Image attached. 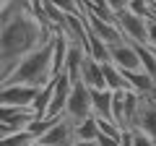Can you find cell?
<instances>
[{
    "label": "cell",
    "instance_id": "6da1fadb",
    "mask_svg": "<svg viewBox=\"0 0 156 146\" xmlns=\"http://www.w3.org/2000/svg\"><path fill=\"white\" fill-rule=\"evenodd\" d=\"M52 31L55 26L34 13L31 0H11L0 18V81H5L29 52L44 45Z\"/></svg>",
    "mask_w": 156,
    "mask_h": 146
},
{
    "label": "cell",
    "instance_id": "7a4b0ae2",
    "mask_svg": "<svg viewBox=\"0 0 156 146\" xmlns=\"http://www.w3.org/2000/svg\"><path fill=\"white\" fill-rule=\"evenodd\" d=\"M52 47H55V31H52V37L42 47H37L34 52H29V55L11 71V76H8L3 84H26V86H34V89L47 86L55 78V73H52Z\"/></svg>",
    "mask_w": 156,
    "mask_h": 146
},
{
    "label": "cell",
    "instance_id": "3957f363",
    "mask_svg": "<svg viewBox=\"0 0 156 146\" xmlns=\"http://www.w3.org/2000/svg\"><path fill=\"white\" fill-rule=\"evenodd\" d=\"M117 29L122 39L130 45H146V31H148V18L135 16L133 11H120L117 13Z\"/></svg>",
    "mask_w": 156,
    "mask_h": 146
},
{
    "label": "cell",
    "instance_id": "277c9868",
    "mask_svg": "<svg viewBox=\"0 0 156 146\" xmlns=\"http://www.w3.org/2000/svg\"><path fill=\"white\" fill-rule=\"evenodd\" d=\"M65 115L76 123V120H83L91 115V89L78 78L73 81V89L70 97H68V104H65Z\"/></svg>",
    "mask_w": 156,
    "mask_h": 146
},
{
    "label": "cell",
    "instance_id": "5b68a950",
    "mask_svg": "<svg viewBox=\"0 0 156 146\" xmlns=\"http://www.w3.org/2000/svg\"><path fill=\"white\" fill-rule=\"evenodd\" d=\"M70 89H73V81L68 78V73H57L52 78V99H50V107H47L44 118H60V115H65V104H68V97H70Z\"/></svg>",
    "mask_w": 156,
    "mask_h": 146
},
{
    "label": "cell",
    "instance_id": "8992f818",
    "mask_svg": "<svg viewBox=\"0 0 156 146\" xmlns=\"http://www.w3.org/2000/svg\"><path fill=\"white\" fill-rule=\"evenodd\" d=\"M39 141L47 144V146H70L73 141H76V136H73V120L68 118V115L55 118L52 128L47 130V133L39 136Z\"/></svg>",
    "mask_w": 156,
    "mask_h": 146
},
{
    "label": "cell",
    "instance_id": "52a82bcc",
    "mask_svg": "<svg viewBox=\"0 0 156 146\" xmlns=\"http://www.w3.org/2000/svg\"><path fill=\"white\" fill-rule=\"evenodd\" d=\"M109 63H115L120 71H140V60L138 52H135V45L120 39L109 45Z\"/></svg>",
    "mask_w": 156,
    "mask_h": 146
},
{
    "label": "cell",
    "instance_id": "ba28073f",
    "mask_svg": "<svg viewBox=\"0 0 156 146\" xmlns=\"http://www.w3.org/2000/svg\"><path fill=\"white\" fill-rule=\"evenodd\" d=\"M133 128L148 133L151 138L156 141V91H154V94L140 97V107H138V115H135Z\"/></svg>",
    "mask_w": 156,
    "mask_h": 146
},
{
    "label": "cell",
    "instance_id": "9c48e42d",
    "mask_svg": "<svg viewBox=\"0 0 156 146\" xmlns=\"http://www.w3.org/2000/svg\"><path fill=\"white\" fill-rule=\"evenodd\" d=\"M34 94H37L34 86H26V84H3V89H0V104H8V107H31Z\"/></svg>",
    "mask_w": 156,
    "mask_h": 146
},
{
    "label": "cell",
    "instance_id": "30bf717a",
    "mask_svg": "<svg viewBox=\"0 0 156 146\" xmlns=\"http://www.w3.org/2000/svg\"><path fill=\"white\" fill-rule=\"evenodd\" d=\"M78 78L83 81L89 89H107L104 84V68H101V63H96L94 57L86 55L83 63H81V73H78Z\"/></svg>",
    "mask_w": 156,
    "mask_h": 146
},
{
    "label": "cell",
    "instance_id": "8fae6325",
    "mask_svg": "<svg viewBox=\"0 0 156 146\" xmlns=\"http://www.w3.org/2000/svg\"><path fill=\"white\" fill-rule=\"evenodd\" d=\"M83 57H86V47L83 45H78V42H70V45H68V55H65V68H62V73H68L70 81H78Z\"/></svg>",
    "mask_w": 156,
    "mask_h": 146
},
{
    "label": "cell",
    "instance_id": "7c38bea8",
    "mask_svg": "<svg viewBox=\"0 0 156 146\" xmlns=\"http://www.w3.org/2000/svg\"><path fill=\"white\" fill-rule=\"evenodd\" d=\"M91 115L112 120V91L109 89H91Z\"/></svg>",
    "mask_w": 156,
    "mask_h": 146
},
{
    "label": "cell",
    "instance_id": "4fadbf2b",
    "mask_svg": "<svg viewBox=\"0 0 156 146\" xmlns=\"http://www.w3.org/2000/svg\"><path fill=\"white\" fill-rule=\"evenodd\" d=\"M122 73H125V78H128L130 89H133L135 94L146 97V94H154L156 91V81L151 78L148 73H143V71H122Z\"/></svg>",
    "mask_w": 156,
    "mask_h": 146
},
{
    "label": "cell",
    "instance_id": "5bb4252c",
    "mask_svg": "<svg viewBox=\"0 0 156 146\" xmlns=\"http://www.w3.org/2000/svg\"><path fill=\"white\" fill-rule=\"evenodd\" d=\"M101 68H104V84H107L109 91H125V89H130L125 73L120 71L115 63H101Z\"/></svg>",
    "mask_w": 156,
    "mask_h": 146
},
{
    "label": "cell",
    "instance_id": "9a60e30c",
    "mask_svg": "<svg viewBox=\"0 0 156 146\" xmlns=\"http://www.w3.org/2000/svg\"><path fill=\"white\" fill-rule=\"evenodd\" d=\"M73 136H76V141H96V136H99L96 118L89 115V118H83V120H76V123H73Z\"/></svg>",
    "mask_w": 156,
    "mask_h": 146
},
{
    "label": "cell",
    "instance_id": "2e32d148",
    "mask_svg": "<svg viewBox=\"0 0 156 146\" xmlns=\"http://www.w3.org/2000/svg\"><path fill=\"white\" fill-rule=\"evenodd\" d=\"M138 107H140V94H135L133 89L122 91V112H125V128H133V123H135V115H138Z\"/></svg>",
    "mask_w": 156,
    "mask_h": 146
},
{
    "label": "cell",
    "instance_id": "e0dca14e",
    "mask_svg": "<svg viewBox=\"0 0 156 146\" xmlns=\"http://www.w3.org/2000/svg\"><path fill=\"white\" fill-rule=\"evenodd\" d=\"M83 47H86V55L94 57L96 63H109V45L107 42L96 39V37H89Z\"/></svg>",
    "mask_w": 156,
    "mask_h": 146
},
{
    "label": "cell",
    "instance_id": "ac0fdd59",
    "mask_svg": "<svg viewBox=\"0 0 156 146\" xmlns=\"http://www.w3.org/2000/svg\"><path fill=\"white\" fill-rule=\"evenodd\" d=\"M135 52H138V60H140V71L148 73L151 78L156 81V55L148 45H135Z\"/></svg>",
    "mask_w": 156,
    "mask_h": 146
},
{
    "label": "cell",
    "instance_id": "d6986e66",
    "mask_svg": "<svg viewBox=\"0 0 156 146\" xmlns=\"http://www.w3.org/2000/svg\"><path fill=\"white\" fill-rule=\"evenodd\" d=\"M34 141L37 138H34L29 130H16V133L0 136V146H31Z\"/></svg>",
    "mask_w": 156,
    "mask_h": 146
},
{
    "label": "cell",
    "instance_id": "ffe728a7",
    "mask_svg": "<svg viewBox=\"0 0 156 146\" xmlns=\"http://www.w3.org/2000/svg\"><path fill=\"white\" fill-rule=\"evenodd\" d=\"M96 125H99V133L101 136H109V138H120L122 136V125H117L115 120H107V118H96Z\"/></svg>",
    "mask_w": 156,
    "mask_h": 146
},
{
    "label": "cell",
    "instance_id": "44dd1931",
    "mask_svg": "<svg viewBox=\"0 0 156 146\" xmlns=\"http://www.w3.org/2000/svg\"><path fill=\"white\" fill-rule=\"evenodd\" d=\"M50 3H52L60 13H83V11H81V5L73 3V0H50Z\"/></svg>",
    "mask_w": 156,
    "mask_h": 146
},
{
    "label": "cell",
    "instance_id": "7402d4cb",
    "mask_svg": "<svg viewBox=\"0 0 156 146\" xmlns=\"http://www.w3.org/2000/svg\"><path fill=\"white\" fill-rule=\"evenodd\" d=\"M130 133H133V146H156V141L151 138L148 133H143V130L130 128Z\"/></svg>",
    "mask_w": 156,
    "mask_h": 146
},
{
    "label": "cell",
    "instance_id": "603a6c76",
    "mask_svg": "<svg viewBox=\"0 0 156 146\" xmlns=\"http://www.w3.org/2000/svg\"><path fill=\"white\" fill-rule=\"evenodd\" d=\"M146 45L156 50V18L148 16V31H146Z\"/></svg>",
    "mask_w": 156,
    "mask_h": 146
},
{
    "label": "cell",
    "instance_id": "cb8c5ba5",
    "mask_svg": "<svg viewBox=\"0 0 156 146\" xmlns=\"http://www.w3.org/2000/svg\"><path fill=\"white\" fill-rule=\"evenodd\" d=\"M107 5L112 8L115 13H120V11H128V5H130V0H104Z\"/></svg>",
    "mask_w": 156,
    "mask_h": 146
},
{
    "label": "cell",
    "instance_id": "d4e9b609",
    "mask_svg": "<svg viewBox=\"0 0 156 146\" xmlns=\"http://www.w3.org/2000/svg\"><path fill=\"white\" fill-rule=\"evenodd\" d=\"M96 146H120V138H109V136H96Z\"/></svg>",
    "mask_w": 156,
    "mask_h": 146
},
{
    "label": "cell",
    "instance_id": "484cf974",
    "mask_svg": "<svg viewBox=\"0 0 156 146\" xmlns=\"http://www.w3.org/2000/svg\"><path fill=\"white\" fill-rule=\"evenodd\" d=\"M70 146H96V141H73Z\"/></svg>",
    "mask_w": 156,
    "mask_h": 146
},
{
    "label": "cell",
    "instance_id": "4316f807",
    "mask_svg": "<svg viewBox=\"0 0 156 146\" xmlns=\"http://www.w3.org/2000/svg\"><path fill=\"white\" fill-rule=\"evenodd\" d=\"M8 5H11V0H0V18H3V13L8 11Z\"/></svg>",
    "mask_w": 156,
    "mask_h": 146
},
{
    "label": "cell",
    "instance_id": "83f0119b",
    "mask_svg": "<svg viewBox=\"0 0 156 146\" xmlns=\"http://www.w3.org/2000/svg\"><path fill=\"white\" fill-rule=\"evenodd\" d=\"M31 146H47V144H42V141H39V138H37V141H34V144H31Z\"/></svg>",
    "mask_w": 156,
    "mask_h": 146
},
{
    "label": "cell",
    "instance_id": "f1b7e54d",
    "mask_svg": "<svg viewBox=\"0 0 156 146\" xmlns=\"http://www.w3.org/2000/svg\"><path fill=\"white\" fill-rule=\"evenodd\" d=\"M151 8H156V0H151Z\"/></svg>",
    "mask_w": 156,
    "mask_h": 146
},
{
    "label": "cell",
    "instance_id": "f546056e",
    "mask_svg": "<svg viewBox=\"0 0 156 146\" xmlns=\"http://www.w3.org/2000/svg\"><path fill=\"white\" fill-rule=\"evenodd\" d=\"M0 89H3V81H0Z\"/></svg>",
    "mask_w": 156,
    "mask_h": 146
},
{
    "label": "cell",
    "instance_id": "4dcf8cb0",
    "mask_svg": "<svg viewBox=\"0 0 156 146\" xmlns=\"http://www.w3.org/2000/svg\"><path fill=\"white\" fill-rule=\"evenodd\" d=\"M151 50H154V47H151ZM154 55H156V50H154Z\"/></svg>",
    "mask_w": 156,
    "mask_h": 146
}]
</instances>
